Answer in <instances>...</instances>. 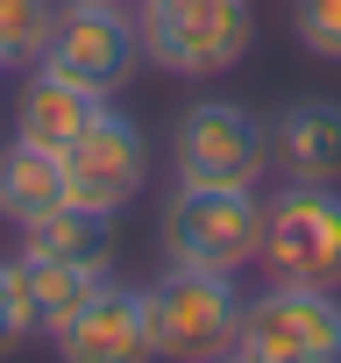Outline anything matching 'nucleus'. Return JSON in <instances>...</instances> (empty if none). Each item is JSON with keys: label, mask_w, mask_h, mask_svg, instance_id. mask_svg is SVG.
Wrapping results in <instances>:
<instances>
[{"label": "nucleus", "mask_w": 341, "mask_h": 363, "mask_svg": "<svg viewBox=\"0 0 341 363\" xmlns=\"http://www.w3.org/2000/svg\"><path fill=\"white\" fill-rule=\"evenodd\" d=\"M291 29L313 57L341 65V0H291Z\"/></svg>", "instance_id": "16"}, {"label": "nucleus", "mask_w": 341, "mask_h": 363, "mask_svg": "<svg viewBox=\"0 0 341 363\" xmlns=\"http://www.w3.org/2000/svg\"><path fill=\"white\" fill-rule=\"evenodd\" d=\"M270 164L299 186H334L341 178V107L334 100H291L270 121Z\"/></svg>", "instance_id": "10"}, {"label": "nucleus", "mask_w": 341, "mask_h": 363, "mask_svg": "<svg viewBox=\"0 0 341 363\" xmlns=\"http://www.w3.org/2000/svg\"><path fill=\"white\" fill-rule=\"evenodd\" d=\"M142 178H149V143H142V128L100 100V114L64 143V186H71V207L114 221V214L142 193Z\"/></svg>", "instance_id": "8"}, {"label": "nucleus", "mask_w": 341, "mask_h": 363, "mask_svg": "<svg viewBox=\"0 0 341 363\" xmlns=\"http://www.w3.org/2000/svg\"><path fill=\"white\" fill-rule=\"evenodd\" d=\"M214 363H242V356H235V349H228V356H214Z\"/></svg>", "instance_id": "19"}, {"label": "nucleus", "mask_w": 341, "mask_h": 363, "mask_svg": "<svg viewBox=\"0 0 341 363\" xmlns=\"http://www.w3.org/2000/svg\"><path fill=\"white\" fill-rule=\"evenodd\" d=\"M263 257V200L256 186H178L163 207V264L185 271H249Z\"/></svg>", "instance_id": "2"}, {"label": "nucleus", "mask_w": 341, "mask_h": 363, "mask_svg": "<svg viewBox=\"0 0 341 363\" xmlns=\"http://www.w3.org/2000/svg\"><path fill=\"white\" fill-rule=\"evenodd\" d=\"M93 8H135V0H93Z\"/></svg>", "instance_id": "18"}, {"label": "nucleus", "mask_w": 341, "mask_h": 363, "mask_svg": "<svg viewBox=\"0 0 341 363\" xmlns=\"http://www.w3.org/2000/svg\"><path fill=\"white\" fill-rule=\"evenodd\" d=\"M178 186H256L270 171V121H256L235 100H200L170 128Z\"/></svg>", "instance_id": "6"}, {"label": "nucleus", "mask_w": 341, "mask_h": 363, "mask_svg": "<svg viewBox=\"0 0 341 363\" xmlns=\"http://www.w3.org/2000/svg\"><path fill=\"white\" fill-rule=\"evenodd\" d=\"M135 36L156 72L214 79L249 57L256 22H249V0H135Z\"/></svg>", "instance_id": "1"}, {"label": "nucleus", "mask_w": 341, "mask_h": 363, "mask_svg": "<svg viewBox=\"0 0 341 363\" xmlns=\"http://www.w3.org/2000/svg\"><path fill=\"white\" fill-rule=\"evenodd\" d=\"M29 335H36V320H29V299H22V271L0 264V356H15Z\"/></svg>", "instance_id": "17"}, {"label": "nucleus", "mask_w": 341, "mask_h": 363, "mask_svg": "<svg viewBox=\"0 0 341 363\" xmlns=\"http://www.w3.org/2000/svg\"><path fill=\"white\" fill-rule=\"evenodd\" d=\"M57 22V0H0V72H36Z\"/></svg>", "instance_id": "15"}, {"label": "nucleus", "mask_w": 341, "mask_h": 363, "mask_svg": "<svg viewBox=\"0 0 341 363\" xmlns=\"http://www.w3.org/2000/svg\"><path fill=\"white\" fill-rule=\"evenodd\" d=\"M93 114H100V93H86V86L57 79L50 65H36V79L22 86V107H15V135L36 143V150H57V157H64V143H71Z\"/></svg>", "instance_id": "13"}, {"label": "nucleus", "mask_w": 341, "mask_h": 363, "mask_svg": "<svg viewBox=\"0 0 341 363\" xmlns=\"http://www.w3.org/2000/svg\"><path fill=\"white\" fill-rule=\"evenodd\" d=\"M57 356L64 363H156V342H149V306L142 292L128 285H100L57 335Z\"/></svg>", "instance_id": "9"}, {"label": "nucleus", "mask_w": 341, "mask_h": 363, "mask_svg": "<svg viewBox=\"0 0 341 363\" xmlns=\"http://www.w3.org/2000/svg\"><path fill=\"white\" fill-rule=\"evenodd\" d=\"M64 207H71L64 157H57V150H36V143L15 135V150L0 157V214L29 235L36 221H50V214H64Z\"/></svg>", "instance_id": "12"}, {"label": "nucleus", "mask_w": 341, "mask_h": 363, "mask_svg": "<svg viewBox=\"0 0 341 363\" xmlns=\"http://www.w3.org/2000/svg\"><path fill=\"white\" fill-rule=\"evenodd\" d=\"M22 250H36V257H71V264H107V214L64 207V214L36 221Z\"/></svg>", "instance_id": "14"}, {"label": "nucleus", "mask_w": 341, "mask_h": 363, "mask_svg": "<svg viewBox=\"0 0 341 363\" xmlns=\"http://www.w3.org/2000/svg\"><path fill=\"white\" fill-rule=\"evenodd\" d=\"M43 65L100 100H114L135 65H142V36H135V15L128 8H93V0H64L57 22H50V43H43Z\"/></svg>", "instance_id": "7"}, {"label": "nucleus", "mask_w": 341, "mask_h": 363, "mask_svg": "<svg viewBox=\"0 0 341 363\" xmlns=\"http://www.w3.org/2000/svg\"><path fill=\"white\" fill-rule=\"evenodd\" d=\"M242 363H341V299L327 285H270L242 306Z\"/></svg>", "instance_id": "5"}, {"label": "nucleus", "mask_w": 341, "mask_h": 363, "mask_svg": "<svg viewBox=\"0 0 341 363\" xmlns=\"http://www.w3.org/2000/svg\"><path fill=\"white\" fill-rule=\"evenodd\" d=\"M270 285H341V193L334 186H299L263 207V257Z\"/></svg>", "instance_id": "4"}, {"label": "nucleus", "mask_w": 341, "mask_h": 363, "mask_svg": "<svg viewBox=\"0 0 341 363\" xmlns=\"http://www.w3.org/2000/svg\"><path fill=\"white\" fill-rule=\"evenodd\" d=\"M15 271H22V299H29V320H36V335H64V320L114 278V264H71V257H36V250H22L15 257Z\"/></svg>", "instance_id": "11"}, {"label": "nucleus", "mask_w": 341, "mask_h": 363, "mask_svg": "<svg viewBox=\"0 0 341 363\" xmlns=\"http://www.w3.org/2000/svg\"><path fill=\"white\" fill-rule=\"evenodd\" d=\"M149 306V342L156 363H214L235 349L242 335V292L221 271H185V264H163V278L142 292Z\"/></svg>", "instance_id": "3"}]
</instances>
